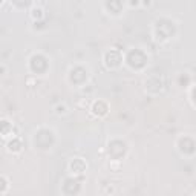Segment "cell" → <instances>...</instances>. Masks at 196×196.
<instances>
[{"label": "cell", "mask_w": 196, "mask_h": 196, "mask_svg": "<svg viewBox=\"0 0 196 196\" xmlns=\"http://www.w3.org/2000/svg\"><path fill=\"white\" fill-rule=\"evenodd\" d=\"M5 187H6L5 179H3V178H0V190H5Z\"/></svg>", "instance_id": "6da1fadb"}]
</instances>
